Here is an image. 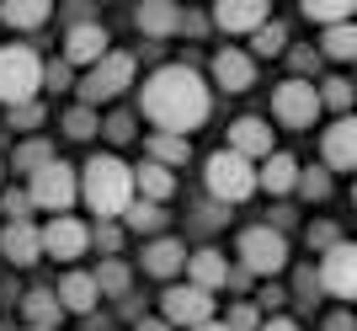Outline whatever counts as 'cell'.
Instances as JSON below:
<instances>
[{"mask_svg": "<svg viewBox=\"0 0 357 331\" xmlns=\"http://www.w3.org/2000/svg\"><path fill=\"white\" fill-rule=\"evenodd\" d=\"M139 112L155 123V134H176V139H187L192 128H203V123H208V112H213V91H208V80L197 75L192 64H160V70L144 80Z\"/></svg>", "mask_w": 357, "mask_h": 331, "instance_id": "cell-1", "label": "cell"}, {"mask_svg": "<svg viewBox=\"0 0 357 331\" xmlns=\"http://www.w3.org/2000/svg\"><path fill=\"white\" fill-rule=\"evenodd\" d=\"M75 177H80V198H86L91 214H102V219H118V214L134 203V171H128L118 155H91Z\"/></svg>", "mask_w": 357, "mask_h": 331, "instance_id": "cell-2", "label": "cell"}, {"mask_svg": "<svg viewBox=\"0 0 357 331\" xmlns=\"http://www.w3.org/2000/svg\"><path fill=\"white\" fill-rule=\"evenodd\" d=\"M203 182H208V198L213 203H245V198L256 193V166L240 161L235 150H213L208 161H203Z\"/></svg>", "mask_w": 357, "mask_h": 331, "instance_id": "cell-3", "label": "cell"}, {"mask_svg": "<svg viewBox=\"0 0 357 331\" xmlns=\"http://www.w3.org/2000/svg\"><path fill=\"white\" fill-rule=\"evenodd\" d=\"M38 86H43V59H38L27 43L0 48V102L6 107L38 102Z\"/></svg>", "mask_w": 357, "mask_h": 331, "instance_id": "cell-4", "label": "cell"}, {"mask_svg": "<svg viewBox=\"0 0 357 331\" xmlns=\"http://www.w3.org/2000/svg\"><path fill=\"white\" fill-rule=\"evenodd\" d=\"M134 70H139V59L134 54H107V59H96L86 70V80H80V107H96L102 102H112V96H123V91L134 86Z\"/></svg>", "mask_w": 357, "mask_h": 331, "instance_id": "cell-5", "label": "cell"}, {"mask_svg": "<svg viewBox=\"0 0 357 331\" xmlns=\"http://www.w3.org/2000/svg\"><path fill=\"white\" fill-rule=\"evenodd\" d=\"M240 262H245V272H256V278H278V272L288 267V235H278V230H267V225L240 230Z\"/></svg>", "mask_w": 357, "mask_h": 331, "instance_id": "cell-6", "label": "cell"}, {"mask_svg": "<svg viewBox=\"0 0 357 331\" xmlns=\"http://www.w3.org/2000/svg\"><path fill=\"white\" fill-rule=\"evenodd\" d=\"M32 209H48V214H70V203L80 198V177H75V166L64 161H48L43 171H32Z\"/></svg>", "mask_w": 357, "mask_h": 331, "instance_id": "cell-7", "label": "cell"}, {"mask_svg": "<svg viewBox=\"0 0 357 331\" xmlns=\"http://www.w3.org/2000/svg\"><path fill=\"white\" fill-rule=\"evenodd\" d=\"M272 118L283 123V128H310V123L320 118V91H314V80H304V75L283 80V86L272 91Z\"/></svg>", "mask_w": 357, "mask_h": 331, "instance_id": "cell-8", "label": "cell"}, {"mask_svg": "<svg viewBox=\"0 0 357 331\" xmlns=\"http://www.w3.org/2000/svg\"><path fill=\"white\" fill-rule=\"evenodd\" d=\"M160 321L171 331L176 326H208L213 321V294H203V288H192V284H171L165 288V300H160Z\"/></svg>", "mask_w": 357, "mask_h": 331, "instance_id": "cell-9", "label": "cell"}, {"mask_svg": "<svg viewBox=\"0 0 357 331\" xmlns=\"http://www.w3.org/2000/svg\"><path fill=\"white\" fill-rule=\"evenodd\" d=\"M320 294H336V300H357V246L336 241L326 256H320Z\"/></svg>", "mask_w": 357, "mask_h": 331, "instance_id": "cell-10", "label": "cell"}, {"mask_svg": "<svg viewBox=\"0 0 357 331\" xmlns=\"http://www.w3.org/2000/svg\"><path fill=\"white\" fill-rule=\"evenodd\" d=\"M38 241H43V256H54V262H75V256L91 246V230L80 225V219H70V214H54V219L38 230Z\"/></svg>", "mask_w": 357, "mask_h": 331, "instance_id": "cell-11", "label": "cell"}, {"mask_svg": "<svg viewBox=\"0 0 357 331\" xmlns=\"http://www.w3.org/2000/svg\"><path fill=\"white\" fill-rule=\"evenodd\" d=\"M107 43H112V38H107L102 22H75V27L64 32V64H70V70H75V64H86V70H91L96 59L112 54Z\"/></svg>", "mask_w": 357, "mask_h": 331, "instance_id": "cell-12", "label": "cell"}, {"mask_svg": "<svg viewBox=\"0 0 357 331\" xmlns=\"http://www.w3.org/2000/svg\"><path fill=\"white\" fill-rule=\"evenodd\" d=\"M224 150H235L240 161H267L272 155V123L267 118H235L229 123V145Z\"/></svg>", "mask_w": 357, "mask_h": 331, "instance_id": "cell-13", "label": "cell"}, {"mask_svg": "<svg viewBox=\"0 0 357 331\" xmlns=\"http://www.w3.org/2000/svg\"><path fill=\"white\" fill-rule=\"evenodd\" d=\"M320 155H326V171H352L357 166V123L352 118H336L320 139Z\"/></svg>", "mask_w": 357, "mask_h": 331, "instance_id": "cell-14", "label": "cell"}, {"mask_svg": "<svg viewBox=\"0 0 357 331\" xmlns=\"http://www.w3.org/2000/svg\"><path fill=\"white\" fill-rule=\"evenodd\" d=\"M213 86L251 91L256 86V59L245 54V48H219V54H213Z\"/></svg>", "mask_w": 357, "mask_h": 331, "instance_id": "cell-15", "label": "cell"}, {"mask_svg": "<svg viewBox=\"0 0 357 331\" xmlns=\"http://www.w3.org/2000/svg\"><path fill=\"white\" fill-rule=\"evenodd\" d=\"M261 22H272L267 0H219L213 6V27H224V32H256Z\"/></svg>", "mask_w": 357, "mask_h": 331, "instance_id": "cell-16", "label": "cell"}, {"mask_svg": "<svg viewBox=\"0 0 357 331\" xmlns=\"http://www.w3.org/2000/svg\"><path fill=\"white\" fill-rule=\"evenodd\" d=\"M0 256L11 262V267H32L38 256H43V241H38V225H6L0 230Z\"/></svg>", "mask_w": 357, "mask_h": 331, "instance_id": "cell-17", "label": "cell"}, {"mask_svg": "<svg viewBox=\"0 0 357 331\" xmlns=\"http://www.w3.org/2000/svg\"><path fill=\"white\" fill-rule=\"evenodd\" d=\"M54 300H59V310H70V316H91L102 294H96V284H91V272H80V267H75V272H64V278H59Z\"/></svg>", "mask_w": 357, "mask_h": 331, "instance_id": "cell-18", "label": "cell"}, {"mask_svg": "<svg viewBox=\"0 0 357 331\" xmlns=\"http://www.w3.org/2000/svg\"><path fill=\"white\" fill-rule=\"evenodd\" d=\"M181 267H187V246H181V241L155 235V241L144 246V272H149V278H176Z\"/></svg>", "mask_w": 357, "mask_h": 331, "instance_id": "cell-19", "label": "cell"}, {"mask_svg": "<svg viewBox=\"0 0 357 331\" xmlns=\"http://www.w3.org/2000/svg\"><path fill=\"white\" fill-rule=\"evenodd\" d=\"M224 278H229V262H224L213 246H203V251L187 256V284H192V288L213 294V288H224Z\"/></svg>", "mask_w": 357, "mask_h": 331, "instance_id": "cell-20", "label": "cell"}, {"mask_svg": "<svg viewBox=\"0 0 357 331\" xmlns=\"http://www.w3.org/2000/svg\"><path fill=\"white\" fill-rule=\"evenodd\" d=\"M128 171H134V198H144V203H165V198L176 193V177L155 161H139V166H128Z\"/></svg>", "mask_w": 357, "mask_h": 331, "instance_id": "cell-21", "label": "cell"}, {"mask_svg": "<svg viewBox=\"0 0 357 331\" xmlns=\"http://www.w3.org/2000/svg\"><path fill=\"white\" fill-rule=\"evenodd\" d=\"M176 22H181V11L171 6V0H144V6L134 11V27L144 32L149 43H155V38H171V32H176Z\"/></svg>", "mask_w": 357, "mask_h": 331, "instance_id": "cell-22", "label": "cell"}, {"mask_svg": "<svg viewBox=\"0 0 357 331\" xmlns=\"http://www.w3.org/2000/svg\"><path fill=\"white\" fill-rule=\"evenodd\" d=\"M294 182H298V161H294V155H283V150H272L267 161H261V171H256V187H267L272 198L294 193Z\"/></svg>", "mask_w": 357, "mask_h": 331, "instance_id": "cell-23", "label": "cell"}, {"mask_svg": "<svg viewBox=\"0 0 357 331\" xmlns=\"http://www.w3.org/2000/svg\"><path fill=\"white\" fill-rule=\"evenodd\" d=\"M22 316H27V326H38V331H59L64 310H59V300H54V288H32L27 300H22Z\"/></svg>", "mask_w": 357, "mask_h": 331, "instance_id": "cell-24", "label": "cell"}, {"mask_svg": "<svg viewBox=\"0 0 357 331\" xmlns=\"http://www.w3.org/2000/svg\"><path fill=\"white\" fill-rule=\"evenodd\" d=\"M48 16H54L48 0H6V6H0V22H6V27H43Z\"/></svg>", "mask_w": 357, "mask_h": 331, "instance_id": "cell-25", "label": "cell"}, {"mask_svg": "<svg viewBox=\"0 0 357 331\" xmlns=\"http://www.w3.org/2000/svg\"><path fill=\"white\" fill-rule=\"evenodd\" d=\"M187 155H192V139H176V134H149V161L155 166H187Z\"/></svg>", "mask_w": 357, "mask_h": 331, "instance_id": "cell-26", "label": "cell"}, {"mask_svg": "<svg viewBox=\"0 0 357 331\" xmlns=\"http://www.w3.org/2000/svg\"><path fill=\"white\" fill-rule=\"evenodd\" d=\"M118 219L134 230V235H155V230L165 225V209H160V203H144V198H134V203H128Z\"/></svg>", "mask_w": 357, "mask_h": 331, "instance_id": "cell-27", "label": "cell"}, {"mask_svg": "<svg viewBox=\"0 0 357 331\" xmlns=\"http://www.w3.org/2000/svg\"><path fill=\"white\" fill-rule=\"evenodd\" d=\"M48 161H59L48 139H22V145L11 150V166H16V171H27V177H32V171H43Z\"/></svg>", "mask_w": 357, "mask_h": 331, "instance_id": "cell-28", "label": "cell"}, {"mask_svg": "<svg viewBox=\"0 0 357 331\" xmlns=\"http://www.w3.org/2000/svg\"><path fill=\"white\" fill-rule=\"evenodd\" d=\"M91 284H96V294H118V300H123V294H128V284H134V272L123 267L118 256H107L102 267L91 272Z\"/></svg>", "mask_w": 357, "mask_h": 331, "instance_id": "cell-29", "label": "cell"}, {"mask_svg": "<svg viewBox=\"0 0 357 331\" xmlns=\"http://www.w3.org/2000/svg\"><path fill=\"white\" fill-rule=\"evenodd\" d=\"M352 0H304V16L310 22H320V27H342V22H352Z\"/></svg>", "mask_w": 357, "mask_h": 331, "instance_id": "cell-30", "label": "cell"}, {"mask_svg": "<svg viewBox=\"0 0 357 331\" xmlns=\"http://www.w3.org/2000/svg\"><path fill=\"white\" fill-rule=\"evenodd\" d=\"M288 48V27L283 22H261V27L251 32V54H261V59H278Z\"/></svg>", "mask_w": 357, "mask_h": 331, "instance_id": "cell-31", "label": "cell"}, {"mask_svg": "<svg viewBox=\"0 0 357 331\" xmlns=\"http://www.w3.org/2000/svg\"><path fill=\"white\" fill-rule=\"evenodd\" d=\"M320 54H326V59H352V54H357V27H352V22H342V27H326V43H320Z\"/></svg>", "mask_w": 357, "mask_h": 331, "instance_id": "cell-32", "label": "cell"}, {"mask_svg": "<svg viewBox=\"0 0 357 331\" xmlns=\"http://www.w3.org/2000/svg\"><path fill=\"white\" fill-rule=\"evenodd\" d=\"M314 91H320V107H331V112L347 118V107H352V80L347 75H331L326 86H314Z\"/></svg>", "mask_w": 357, "mask_h": 331, "instance_id": "cell-33", "label": "cell"}, {"mask_svg": "<svg viewBox=\"0 0 357 331\" xmlns=\"http://www.w3.org/2000/svg\"><path fill=\"white\" fill-rule=\"evenodd\" d=\"M64 134L70 139H96L102 134V118H96L91 107H70V112H64Z\"/></svg>", "mask_w": 357, "mask_h": 331, "instance_id": "cell-34", "label": "cell"}, {"mask_svg": "<svg viewBox=\"0 0 357 331\" xmlns=\"http://www.w3.org/2000/svg\"><path fill=\"white\" fill-rule=\"evenodd\" d=\"M294 187L310 198V203H326V198H331V171H326V166H310V171H298Z\"/></svg>", "mask_w": 357, "mask_h": 331, "instance_id": "cell-35", "label": "cell"}, {"mask_svg": "<svg viewBox=\"0 0 357 331\" xmlns=\"http://www.w3.org/2000/svg\"><path fill=\"white\" fill-rule=\"evenodd\" d=\"M38 123H43V107L38 102H22V107H6V128H22V134H27V128H38Z\"/></svg>", "mask_w": 357, "mask_h": 331, "instance_id": "cell-36", "label": "cell"}, {"mask_svg": "<svg viewBox=\"0 0 357 331\" xmlns=\"http://www.w3.org/2000/svg\"><path fill=\"white\" fill-rule=\"evenodd\" d=\"M256 326H261V310H256L251 300L229 304V321H224V331H256Z\"/></svg>", "mask_w": 357, "mask_h": 331, "instance_id": "cell-37", "label": "cell"}, {"mask_svg": "<svg viewBox=\"0 0 357 331\" xmlns=\"http://www.w3.org/2000/svg\"><path fill=\"white\" fill-rule=\"evenodd\" d=\"M304 235H310V246H314V251H320V256H326V251H331V246L342 241V230L331 225V219H314V225H310V230H304Z\"/></svg>", "mask_w": 357, "mask_h": 331, "instance_id": "cell-38", "label": "cell"}, {"mask_svg": "<svg viewBox=\"0 0 357 331\" xmlns=\"http://www.w3.org/2000/svg\"><path fill=\"white\" fill-rule=\"evenodd\" d=\"M102 134L112 139V145H128V139H134V112H112V118L102 123Z\"/></svg>", "mask_w": 357, "mask_h": 331, "instance_id": "cell-39", "label": "cell"}, {"mask_svg": "<svg viewBox=\"0 0 357 331\" xmlns=\"http://www.w3.org/2000/svg\"><path fill=\"white\" fill-rule=\"evenodd\" d=\"M0 209H6V225H22V219H27V209H32V198L27 193H0Z\"/></svg>", "mask_w": 357, "mask_h": 331, "instance_id": "cell-40", "label": "cell"}, {"mask_svg": "<svg viewBox=\"0 0 357 331\" xmlns=\"http://www.w3.org/2000/svg\"><path fill=\"white\" fill-rule=\"evenodd\" d=\"M294 294H298V304H310L314 294H320V278H314V267H298V272H294Z\"/></svg>", "mask_w": 357, "mask_h": 331, "instance_id": "cell-41", "label": "cell"}, {"mask_svg": "<svg viewBox=\"0 0 357 331\" xmlns=\"http://www.w3.org/2000/svg\"><path fill=\"white\" fill-rule=\"evenodd\" d=\"M91 241L102 246L107 256H118V246H123V225H96V230H91Z\"/></svg>", "mask_w": 357, "mask_h": 331, "instance_id": "cell-42", "label": "cell"}, {"mask_svg": "<svg viewBox=\"0 0 357 331\" xmlns=\"http://www.w3.org/2000/svg\"><path fill=\"white\" fill-rule=\"evenodd\" d=\"M43 86L64 91V86H70V64H64V59H48V64H43Z\"/></svg>", "mask_w": 357, "mask_h": 331, "instance_id": "cell-43", "label": "cell"}, {"mask_svg": "<svg viewBox=\"0 0 357 331\" xmlns=\"http://www.w3.org/2000/svg\"><path fill=\"white\" fill-rule=\"evenodd\" d=\"M283 300H288L283 288H278V284H267V288H261V300H256V310H278Z\"/></svg>", "mask_w": 357, "mask_h": 331, "instance_id": "cell-44", "label": "cell"}, {"mask_svg": "<svg viewBox=\"0 0 357 331\" xmlns=\"http://www.w3.org/2000/svg\"><path fill=\"white\" fill-rule=\"evenodd\" d=\"M320 64V48H294V70H314Z\"/></svg>", "mask_w": 357, "mask_h": 331, "instance_id": "cell-45", "label": "cell"}, {"mask_svg": "<svg viewBox=\"0 0 357 331\" xmlns=\"http://www.w3.org/2000/svg\"><path fill=\"white\" fill-rule=\"evenodd\" d=\"M203 27H208V16H197V11H187V16L176 22V32H192V38H197Z\"/></svg>", "mask_w": 357, "mask_h": 331, "instance_id": "cell-46", "label": "cell"}, {"mask_svg": "<svg viewBox=\"0 0 357 331\" xmlns=\"http://www.w3.org/2000/svg\"><path fill=\"white\" fill-rule=\"evenodd\" d=\"M256 331H298V321H288V316H272V321H261Z\"/></svg>", "mask_w": 357, "mask_h": 331, "instance_id": "cell-47", "label": "cell"}, {"mask_svg": "<svg viewBox=\"0 0 357 331\" xmlns=\"http://www.w3.org/2000/svg\"><path fill=\"white\" fill-rule=\"evenodd\" d=\"M326 331H352V316H347V310H336V316L326 321Z\"/></svg>", "mask_w": 357, "mask_h": 331, "instance_id": "cell-48", "label": "cell"}, {"mask_svg": "<svg viewBox=\"0 0 357 331\" xmlns=\"http://www.w3.org/2000/svg\"><path fill=\"white\" fill-rule=\"evenodd\" d=\"M134 331H171V326H165V321H144V316H139V326Z\"/></svg>", "mask_w": 357, "mask_h": 331, "instance_id": "cell-49", "label": "cell"}, {"mask_svg": "<svg viewBox=\"0 0 357 331\" xmlns=\"http://www.w3.org/2000/svg\"><path fill=\"white\" fill-rule=\"evenodd\" d=\"M192 331H224V321H208V326H192Z\"/></svg>", "mask_w": 357, "mask_h": 331, "instance_id": "cell-50", "label": "cell"}, {"mask_svg": "<svg viewBox=\"0 0 357 331\" xmlns=\"http://www.w3.org/2000/svg\"><path fill=\"white\" fill-rule=\"evenodd\" d=\"M0 177H6V161H0Z\"/></svg>", "mask_w": 357, "mask_h": 331, "instance_id": "cell-51", "label": "cell"}, {"mask_svg": "<svg viewBox=\"0 0 357 331\" xmlns=\"http://www.w3.org/2000/svg\"><path fill=\"white\" fill-rule=\"evenodd\" d=\"M27 331H38V326H27Z\"/></svg>", "mask_w": 357, "mask_h": 331, "instance_id": "cell-52", "label": "cell"}]
</instances>
